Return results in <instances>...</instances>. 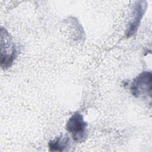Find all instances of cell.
I'll return each mask as SVG.
<instances>
[{"label":"cell","instance_id":"obj_1","mask_svg":"<svg viewBox=\"0 0 152 152\" xmlns=\"http://www.w3.org/2000/svg\"><path fill=\"white\" fill-rule=\"evenodd\" d=\"M17 55L16 46L6 29H1V65L4 69L9 68Z\"/></svg>","mask_w":152,"mask_h":152},{"label":"cell","instance_id":"obj_4","mask_svg":"<svg viewBox=\"0 0 152 152\" xmlns=\"http://www.w3.org/2000/svg\"><path fill=\"white\" fill-rule=\"evenodd\" d=\"M147 3L146 1H137L133 6L132 18L129 23V26L126 32L127 37H129L136 33L140 24L142 17L146 10Z\"/></svg>","mask_w":152,"mask_h":152},{"label":"cell","instance_id":"obj_5","mask_svg":"<svg viewBox=\"0 0 152 152\" xmlns=\"http://www.w3.org/2000/svg\"><path fill=\"white\" fill-rule=\"evenodd\" d=\"M50 151H68L69 147V138L68 136L61 135L53 140H51L48 144Z\"/></svg>","mask_w":152,"mask_h":152},{"label":"cell","instance_id":"obj_2","mask_svg":"<svg viewBox=\"0 0 152 152\" xmlns=\"http://www.w3.org/2000/svg\"><path fill=\"white\" fill-rule=\"evenodd\" d=\"M65 129L71 134L75 142H83L87 138V124L79 112L74 113L70 117L66 124Z\"/></svg>","mask_w":152,"mask_h":152},{"label":"cell","instance_id":"obj_3","mask_svg":"<svg viewBox=\"0 0 152 152\" xmlns=\"http://www.w3.org/2000/svg\"><path fill=\"white\" fill-rule=\"evenodd\" d=\"M152 74L150 71H144L137 76L130 86L131 94L135 97H145L151 94Z\"/></svg>","mask_w":152,"mask_h":152}]
</instances>
